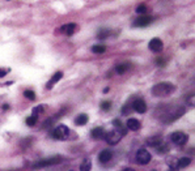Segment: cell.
I'll list each match as a JSON object with an SVG mask.
<instances>
[{"label":"cell","mask_w":195,"mask_h":171,"mask_svg":"<svg viewBox=\"0 0 195 171\" xmlns=\"http://www.w3.org/2000/svg\"><path fill=\"white\" fill-rule=\"evenodd\" d=\"M175 90V86L172 82H160L152 88V94L155 97H166Z\"/></svg>","instance_id":"6da1fadb"},{"label":"cell","mask_w":195,"mask_h":171,"mask_svg":"<svg viewBox=\"0 0 195 171\" xmlns=\"http://www.w3.org/2000/svg\"><path fill=\"white\" fill-rule=\"evenodd\" d=\"M190 162H191L190 158H181V159H179V161L177 162V169H183V167L189 166Z\"/></svg>","instance_id":"ffe728a7"},{"label":"cell","mask_w":195,"mask_h":171,"mask_svg":"<svg viewBox=\"0 0 195 171\" xmlns=\"http://www.w3.org/2000/svg\"><path fill=\"white\" fill-rule=\"evenodd\" d=\"M92 137L94 139V140L104 139V137H105V131H104V128H101V127L94 128V130L92 131Z\"/></svg>","instance_id":"9a60e30c"},{"label":"cell","mask_w":195,"mask_h":171,"mask_svg":"<svg viewBox=\"0 0 195 171\" xmlns=\"http://www.w3.org/2000/svg\"><path fill=\"white\" fill-rule=\"evenodd\" d=\"M43 110H45V107H43L42 105L36 106V107L33 108V115H34V116H38L39 114H42V112H43Z\"/></svg>","instance_id":"cb8c5ba5"},{"label":"cell","mask_w":195,"mask_h":171,"mask_svg":"<svg viewBox=\"0 0 195 171\" xmlns=\"http://www.w3.org/2000/svg\"><path fill=\"white\" fill-rule=\"evenodd\" d=\"M8 108H9V106L7 105V103H5V105H3V110H8Z\"/></svg>","instance_id":"1f68e13d"},{"label":"cell","mask_w":195,"mask_h":171,"mask_svg":"<svg viewBox=\"0 0 195 171\" xmlns=\"http://www.w3.org/2000/svg\"><path fill=\"white\" fill-rule=\"evenodd\" d=\"M52 136H54L55 140H67L70 136V130L63 124H59L57 128L52 132Z\"/></svg>","instance_id":"277c9868"},{"label":"cell","mask_w":195,"mask_h":171,"mask_svg":"<svg viewBox=\"0 0 195 171\" xmlns=\"http://www.w3.org/2000/svg\"><path fill=\"white\" fill-rule=\"evenodd\" d=\"M62 77H63V73H62V72H57V73H55V75L51 77L50 81L47 82V85H46V86H47V89H51V88H52V85H54L55 82H58Z\"/></svg>","instance_id":"2e32d148"},{"label":"cell","mask_w":195,"mask_h":171,"mask_svg":"<svg viewBox=\"0 0 195 171\" xmlns=\"http://www.w3.org/2000/svg\"><path fill=\"white\" fill-rule=\"evenodd\" d=\"M156 63H157V66H159V67H164L165 66V60L162 58H157Z\"/></svg>","instance_id":"f1b7e54d"},{"label":"cell","mask_w":195,"mask_h":171,"mask_svg":"<svg viewBox=\"0 0 195 171\" xmlns=\"http://www.w3.org/2000/svg\"><path fill=\"white\" fill-rule=\"evenodd\" d=\"M105 51H106V47L104 44H94L92 47V52H94V54H104Z\"/></svg>","instance_id":"44dd1931"},{"label":"cell","mask_w":195,"mask_h":171,"mask_svg":"<svg viewBox=\"0 0 195 171\" xmlns=\"http://www.w3.org/2000/svg\"><path fill=\"white\" fill-rule=\"evenodd\" d=\"M126 135V130H119V128H115V130L107 132V133H105V140H106V142L109 145H115V144H118L121 141V139L123 136Z\"/></svg>","instance_id":"7a4b0ae2"},{"label":"cell","mask_w":195,"mask_h":171,"mask_svg":"<svg viewBox=\"0 0 195 171\" xmlns=\"http://www.w3.org/2000/svg\"><path fill=\"white\" fill-rule=\"evenodd\" d=\"M7 72H8V69H4V68H0V77H4Z\"/></svg>","instance_id":"f546056e"},{"label":"cell","mask_w":195,"mask_h":171,"mask_svg":"<svg viewBox=\"0 0 195 171\" xmlns=\"http://www.w3.org/2000/svg\"><path fill=\"white\" fill-rule=\"evenodd\" d=\"M92 169V162H91V159L89 158H85L84 159V162L80 165V170L81 171H89Z\"/></svg>","instance_id":"d6986e66"},{"label":"cell","mask_w":195,"mask_h":171,"mask_svg":"<svg viewBox=\"0 0 195 171\" xmlns=\"http://www.w3.org/2000/svg\"><path fill=\"white\" fill-rule=\"evenodd\" d=\"M140 127H141V124H140V121H139L138 119H128L127 120V128L131 131H139L140 130Z\"/></svg>","instance_id":"4fadbf2b"},{"label":"cell","mask_w":195,"mask_h":171,"mask_svg":"<svg viewBox=\"0 0 195 171\" xmlns=\"http://www.w3.org/2000/svg\"><path fill=\"white\" fill-rule=\"evenodd\" d=\"M156 150L159 151V153L162 154V153H166V151L169 150V146H168V144H165V142L161 141V142L159 144V145L156 146Z\"/></svg>","instance_id":"7402d4cb"},{"label":"cell","mask_w":195,"mask_h":171,"mask_svg":"<svg viewBox=\"0 0 195 171\" xmlns=\"http://www.w3.org/2000/svg\"><path fill=\"white\" fill-rule=\"evenodd\" d=\"M189 105H191V106L194 105V94H191L190 98H189Z\"/></svg>","instance_id":"4dcf8cb0"},{"label":"cell","mask_w":195,"mask_h":171,"mask_svg":"<svg viewBox=\"0 0 195 171\" xmlns=\"http://www.w3.org/2000/svg\"><path fill=\"white\" fill-rule=\"evenodd\" d=\"M111 158H113V153H111L109 149L102 150L98 155V159H100L101 163H107L109 161H111Z\"/></svg>","instance_id":"8fae6325"},{"label":"cell","mask_w":195,"mask_h":171,"mask_svg":"<svg viewBox=\"0 0 195 171\" xmlns=\"http://www.w3.org/2000/svg\"><path fill=\"white\" fill-rule=\"evenodd\" d=\"M87 123H88V115H85V114H80L75 119V124L76 125H85Z\"/></svg>","instance_id":"e0dca14e"},{"label":"cell","mask_w":195,"mask_h":171,"mask_svg":"<svg viewBox=\"0 0 195 171\" xmlns=\"http://www.w3.org/2000/svg\"><path fill=\"white\" fill-rule=\"evenodd\" d=\"M186 108L185 107H177V108H172L170 111H168L166 114H164L162 120L166 121V123H170V121L177 120L178 118H181L183 114H185Z\"/></svg>","instance_id":"3957f363"},{"label":"cell","mask_w":195,"mask_h":171,"mask_svg":"<svg viewBox=\"0 0 195 171\" xmlns=\"http://www.w3.org/2000/svg\"><path fill=\"white\" fill-rule=\"evenodd\" d=\"M110 108H111V102L110 101H104L102 103H101V110H102V111H109Z\"/></svg>","instance_id":"484cf974"},{"label":"cell","mask_w":195,"mask_h":171,"mask_svg":"<svg viewBox=\"0 0 195 171\" xmlns=\"http://www.w3.org/2000/svg\"><path fill=\"white\" fill-rule=\"evenodd\" d=\"M62 161V157H59V155H55V157H51V158H47V159H43V161H41L38 163H36L34 167L37 169H39V167H47V166H52V165H58L59 162Z\"/></svg>","instance_id":"52a82bcc"},{"label":"cell","mask_w":195,"mask_h":171,"mask_svg":"<svg viewBox=\"0 0 195 171\" xmlns=\"http://www.w3.org/2000/svg\"><path fill=\"white\" fill-rule=\"evenodd\" d=\"M170 139L175 145H185L187 142V140H189V136L186 133H183V132H174V133H172Z\"/></svg>","instance_id":"8992f818"},{"label":"cell","mask_w":195,"mask_h":171,"mask_svg":"<svg viewBox=\"0 0 195 171\" xmlns=\"http://www.w3.org/2000/svg\"><path fill=\"white\" fill-rule=\"evenodd\" d=\"M110 34H111L110 30L104 29V30H100V33L97 34V38H98V39H106L107 37H110Z\"/></svg>","instance_id":"603a6c76"},{"label":"cell","mask_w":195,"mask_h":171,"mask_svg":"<svg viewBox=\"0 0 195 171\" xmlns=\"http://www.w3.org/2000/svg\"><path fill=\"white\" fill-rule=\"evenodd\" d=\"M152 21H153V18H152V17H149V16H145V14H143L141 17H139V18H136V20L134 21L132 26H134V28H145V26H148Z\"/></svg>","instance_id":"ba28073f"},{"label":"cell","mask_w":195,"mask_h":171,"mask_svg":"<svg viewBox=\"0 0 195 171\" xmlns=\"http://www.w3.org/2000/svg\"><path fill=\"white\" fill-rule=\"evenodd\" d=\"M131 68V64L128 62H126V63H121V64H118L117 67H115V71H117V73L119 75H123V73H126L127 71H128Z\"/></svg>","instance_id":"5bb4252c"},{"label":"cell","mask_w":195,"mask_h":171,"mask_svg":"<svg viewBox=\"0 0 195 171\" xmlns=\"http://www.w3.org/2000/svg\"><path fill=\"white\" fill-rule=\"evenodd\" d=\"M36 123H37V116H34V115L29 116L28 119H26V124H28L29 127H33V125H36Z\"/></svg>","instance_id":"4316f807"},{"label":"cell","mask_w":195,"mask_h":171,"mask_svg":"<svg viewBox=\"0 0 195 171\" xmlns=\"http://www.w3.org/2000/svg\"><path fill=\"white\" fill-rule=\"evenodd\" d=\"M132 108H134L136 112H139V114H144L145 111H147V105H145L144 99H141V98H138V99L134 101Z\"/></svg>","instance_id":"9c48e42d"},{"label":"cell","mask_w":195,"mask_h":171,"mask_svg":"<svg viewBox=\"0 0 195 171\" xmlns=\"http://www.w3.org/2000/svg\"><path fill=\"white\" fill-rule=\"evenodd\" d=\"M75 30H76V24H67V25H63L58 32L64 33V34H67V35H72V34L75 33Z\"/></svg>","instance_id":"7c38bea8"},{"label":"cell","mask_w":195,"mask_h":171,"mask_svg":"<svg viewBox=\"0 0 195 171\" xmlns=\"http://www.w3.org/2000/svg\"><path fill=\"white\" fill-rule=\"evenodd\" d=\"M148 47H149V50L153 52H160L162 50V42H161L160 38H153V39H151V42H149Z\"/></svg>","instance_id":"30bf717a"},{"label":"cell","mask_w":195,"mask_h":171,"mask_svg":"<svg viewBox=\"0 0 195 171\" xmlns=\"http://www.w3.org/2000/svg\"><path fill=\"white\" fill-rule=\"evenodd\" d=\"M152 159V155L151 153L147 150V149H139L138 153H136V162L139 163V165H148L149 162H151Z\"/></svg>","instance_id":"5b68a950"},{"label":"cell","mask_w":195,"mask_h":171,"mask_svg":"<svg viewBox=\"0 0 195 171\" xmlns=\"http://www.w3.org/2000/svg\"><path fill=\"white\" fill-rule=\"evenodd\" d=\"M24 96L28 98V99H30V101H34L36 99V93L33 92V90H25Z\"/></svg>","instance_id":"d4e9b609"},{"label":"cell","mask_w":195,"mask_h":171,"mask_svg":"<svg viewBox=\"0 0 195 171\" xmlns=\"http://www.w3.org/2000/svg\"><path fill=\"white\" fill-rule=\"evenodd\" d=\"M136 13L138 14H145V13H147V7H145L144 4H140L136 8Z\"/></svg>","instance_id":"83f0119b"},{"label":"cell","mask_w":195,"mask_h":171,"mask_svg":"<svg viewBox=\"0 0 195 171\" xmlns=\"http://www.w3.org/2000/svg\"><path fill=\"white\" fill-rule=\"evenodd\" d=\"M162 141V140H161V137L160 136H155V137H151V139H148L147 140V144L149 146H153V148H156L157 145H159V144Z\"/></svg>","instance_id":"ac0fdd59"}]
</instances>
